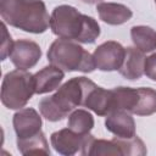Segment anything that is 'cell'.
<instances>
[{
	"label": "cell",
	"mask_w": 156,
	"mask_h": 156,
	"mask_svg": "<svg viewBox=\"0 0 156 156\" xmlns=\"http://www.w3.org/2000/svg\"><path fill=\"white\" fill-rule=\"evenodd\" d=\"M96 84L87 77H76L62 84L58 90L39 101L41 116L50 122H58L67 117L76 107L84 106L87 98Z\"/></svg>",
	"instance_id": "obj_1"
},
{
	"label": "cell",
	"mask_w": 156,
	"mask_h": 156,
	"mask_svg": "<svg viewBox=\"0 0 156 156\" xmlns=\"http://www.w3.org/2000/svg\"><path fill=\"white\" fill-rule=\"evenodd\" d=\"M50 28L58 38L83 44H93L100 35V26L96 20L80 13L69 5H60L52 10Z\"/></svg>",
	"instance_id": "obj_2"
},
{
	"label": "cell",
	"mask_w": 156,
	"mask_h": 156,
	"mask_svg": "<svg viewBox=\"0 0 156 156\" xmlns=\"http://www.w3.org/2000/svg\"><path fill=\"white\" fill-rule=\"evenodd\" d=\"M0 15L5 23L28 33L40 34L50 26L43 0H0Z\"/></svg>",
	"instance_id": "obj_3"
},
{
	"label": "cell",
	"mask_w": 156,
	"mask_h": 156,
	"mask_svg": "<svg viewBox=\"0 0 156 156\" xmlns=\"http://www.w3.org/2000/svg\"><path fill=\"white\" fill-rule=\"evenodd\" d=\"M46 56L51 65L65 72L90 73L96 68L93 55L73 40L56 39L50 45Z\"/></svg>",
	"instance_id": "obj_4"
},
{
	"label": "cell",
	"mask_w": 156,
	"mask_h": 156,
	"mask_svg": "<svg viewBox=\"0 0 156 156\" xmlns=\"http://www.w3.org/2000/svg\"><path fill=\"white\" fill-rule=\"evenodd\" d=\"M35 94L34 74L24 69H13L4 76L1 102L10 110L23 108Z\"/></svg>",
	"instance_id": "obj_5"
},
{
	"label": "cell",
	"mask_w": 156,
	"mask_h": 156,
	"mask_svg": "<svg viewBox=\"0 0 156 156\" xmlns=\"http://www.w3.org/2000/svg\"><path fill=\"white\" fill-rule=\"evenodd\" d=\"M126 55V48H123L119 43L108 40L100 44L94 54L93 58L95 62V67L104 72L118 71L123 63Z\"/></svg>",
	"instance_id": "obj_6"
},
{
	"label": "cell",
	"mask_w": 156,
	"mask_h": 156,
	"mask_svg": "<svg viewBox=\"0 0 156 156\" xmlns=\"http://www.w3.org/2000/svg\"><path fill=\"white\" fill-rule=\"evenodd\" d=\"M89 135L90 133L79 134L69 128H63L51 134L50 143L56 152L65 156H72L82 151Z\"/></svg>",
	"instance_id": "obj_7"
},
{
	"label": "cell",
	"mask_w": 156,
	"mask_h": 156,
	"mask_svg": "<svg viewBox=\"0 0 156 156\" xmlns=\"http://www.w3.org/2000/svg\"><path fill=\"white\" fill-rule=\"evenodd\" d=\"M41 57L40 46L28 39H20L13 43L12 50L10 52V60L18 69H29L34 67Z\"/></svg>",
	"instance_id": "obj_8"
},
{
	"label": "cell",
	"mask_w": 156,
	"mask_h": 156,
	"mask_svg": "<svg viewBox=\"0 0 156 156\" xmlns=\"http://www.w3.org/2000/svg\"><path fill=\"white\" fill-rule=\"evenodd\" d=\"M13 129L17 139H26L38 134L41 130V117L32 107L20 108L12 118Z\"/></svg>",
	"instance_id": "obj_9"
},
{
	"label": "cell",
	"mask_w": 156,
	"mask_h": 156,
	"mask_svg": "<svg viewBox=\"0 0 156 156\" xmlns=\"http://www.w3.org/2000/svg\"><path fill=\"white\" fill-rule=\"evenodd\" d=\"M106 129L118 138H132L135 135V122L130 112L124 110L113 111L106 116Z\"/></svg>",
	"instance_id": "obj_10"
},
{
	"label": "cell",
	"mask_w": 156,
	"mask_h": 156,
	"mask_svg": "<svg viewBox=\"0 0 156 156\" xmlns=\"http://www.w3.org/2000/svg\"><path fill=\"white\" fill-rule=\"evenodd\" d=\"M145 60L146 57L141 50H139L138 48L128 46L126 48L124 60L118 72L121 73V76H123L129 80L139 79L144 74Z\"/></svg>",
	"instance_id": "obj_11"
},
{
	"label": "cell",
	"mask_w": 156,
	"mask_h": 156,
	"mask_svg": "<svg viewBox=\"0 0 156 156\" xmlns=\"http://www.w3.org/2000/svg\"><path fill=\"white\" fill-rule=\"evenodd\" d=\"M65 78V71L50 65L43 67L34 74L35 94H46L57 89Z\"/></svg>",
	"instance_id": "obj_12"
},
{
	"label": "cell",
	"mask_w": 156,
	"mask_h": 156,
	"mask_svg": "<svg viewBox=\"0 0 156 156\" xmlns=\"http://www.w3.org/2000/svg\"><path fill=\"white\" fill-rule=\"evenodd\" d=\"M96 11L100 20L111 26L123 24L133 16V12L129 7L118 2H99L96 5Z\"/></svg>",
	"instance_id": "obj_13"
},
{
	"label": "cell",
	"mask_w": 156,
	"mask_h": 156,
	"mask_svg": "<svg viewBox=\"0 0 156 156\" xmlns=\"http://www.w3.org/2000/svg\"><path fill=\"white\" fill-rule=\"evenodd\" d=\"M130 38L139 50L151 52L156 49V30L147 26H134L130 28Z\"/></svg>",
	"instance_id": "obj_14"
},
{
	"label": "cell",
	"mask_w": 156,
	"mask_h": 156,
	"mask_svg": "<svg viewBox=\"0 0 156 156\" xmlns=\"http://www.w3.org/2000/svg\"><path fill=\"white\" fill-rule=\"evenodd\" d=\"M17 147L22 155H37V154L50 155L48 140L41 130L30 138L17 139Z\"/></svg>",
	"instance_id": "obj_15"
},
{
	"label": "cell",
	"mask_w": 156,
	"mask_h": 156,
	"mask_svg": "<svg viewBox=\"0 0 156 156\" xmlns=\"http://www.w3.org/2000/svg\"><path fill=\"white\" fill-rule=\"evenodd\" d=\"M94 117L93 115L83 108L73 110L68 115L67 126L69 129L79 133V134H88L94 127Z\"/></svg>",
	"instance_id": "obj_16"
},
{
	"label": "cell",
	"mask_w": 156,
	"mask_h": 156,
	"mask_svg": "<svg viewBox=\"0 0 156 156\" xmlns=\"http://www.w3.org/2000/svg\"><path fill=\"white\" fill-rule=\"evenodd\" d=\"M156 112V90L152 88H138V102L133 111L136 116H150Z\"/></svg>",
	"instance_id": "obj_17"
},
{
	"label": "cell",
	"mask_w": 156,
	"mask_h": 156,
	"mask_svg": "<svg viewBox=\"0 0 156 156\" xmlns=\"http://www.w3.org/2000/svg\"><path fill=\"white\" fill-rule=\"evenodd\" d=\"M2 37H4V39H2V44H1V60H5L7 56H10V52H11L13 43H15V41H12L11 35L7 32L5 22L2 23Z\"/></svg>",
	"instance_id": "obj_18"
},
{
	"label": "cell",
	"mask_w": 156,
	"mask_h": 156,
	"mask_svg": "<svg viewBox=\"0 0 156 156\" xmlns=\"http://www.w3.org/2000/svg\"><path fill=\"white\" fill-rule=\"evenodd\" d=\"M144 74H146V77L150 78L151 80H156V52L146 57Z\"/></svg>",
	"instance_id": "obj_19"
},
{
	"label": "cell",
	"mask_w": 156,
	"mask_h": 156,
	"mask_svg": "<svg viewBox=\"0 0 156 156\" xmlns=\"http://www.w3.org/2000/svg\"><path fill=\"white\" fill-rule=\"evenodd\" d=\"M82 1L85 2V4H96V2H99L101 0H82Z\"/></svg>",
	"instance_id": "obj_20"
},
{
	"label": "cell",
	"mask_w": 156,
	"mask_h": 156,
	"mask_svg": "<svg viewBox=\"0 0 156 156\" xmlns=\"http://www.w3.org/2000/svg\"><path fill=\"white\" fill-rule=\"evenodd\" d=\"M155 4H156V0H155Z\"/></svg>",
	"instance_id": "obj_21"
}]
</instances>
